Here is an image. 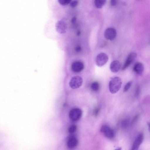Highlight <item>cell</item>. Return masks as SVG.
I'll return each mask as SVG.
<instances>
[{
	"mask_svg": "<svg viewBox=\"0 0 150 150\" xmlns=\"http://www.w3.org/2000/svg\"><path fill=\"white\" fill-rule=\"evenodd\" d=\"M71 0H58L59 4L62 6H66L69 4Z\"/></svg>",
	"mask_w": 150,
	"mask_h": 150,
	"instance_id": "ac0fdd59",
	"label": "cell"
},
{
	"mask_svg": "<svg viewBox=\"0 0 150 150\" xmlns=\"http://www.w3.org/2000/svg\"><path fill=\"white\" fill-rule=\"evenodd\" d=\"M137 56L136 53L134 52L130 54L123 65L122 70H125L135 60Z\"/></svg>",
	"mask_w": 150,
	"mask_h": 150,
	"instance_id": "30bf717a",
	"label": "cell"
},
{
	"mask_svg": "<svg viewBox=\"0 0 150 150\" xmlns=\"http://www.w3.org/2000/svg\"><path fill=\"white\" fill-rule=\"evenodd\" d=\"M108 59V55L104 53L101 52L98 54L96 57V64L98 67H102L106 64Z\"/></svg>",
	"mask_w": 150,
	"mask_h": 150,
	"instance_id": "3957f363",
	"label": "cell"
},
{
	"mask_svg": "<svg viewBox=\"0 0 150 150\" xmlns=\"http://www.w3.org/2000/svg\"><path fill=\"white\" fill-rule=\"evenodd\" d=\"M122 84L121 79L118 77H115L110 81L109 88L110 92L112 94L117 92L120 89Z\"/></svg>",
	"mask_w": 150,
	"mask_h": 150,
	"instance_id": "6da1fadb",
	"label": "cell"
},
{
	"mask_svg": "<svg viewBox=\"0 0 150 150\" xmlns=\"http://www.w3.org/2000/svg\"><path fill=\"white\" fill-rule=\"evenodd\" d=\"M77 129V127L75 125H72L69 126L68 129L69 133L73 134L75 133Z\"/></svg>",
	"mask_w": 150,
	"mask_h": 150,
	"instance_id": "2e32d148",
	"label": "cell"
},
{
	"mask_svg": "<svg viewBox=\"0 0 150 150\" xmlns=\"http://www.w3.org/2000/svg\"><path fill=\"white\" fill-rule=\"evenodd\" d=\"M129 124V121L127 119H125L122 121L121 123V126L124 128L127 127Z\"/></svg>",
	"mask_w": 150,
	"mask_h": 150,
	"instance_id": "d6986e66",
	"label": "cell"
},
{
	"mask_svg": "<svg viewBox=\"0 0 150 150\" xmlns=\"http://www.w3.org/2000/svg\"><path fill=\"white\" fill-rule=\"evenodd\" d=\"M55 27L58 33L63 34L66 33L67 29V25L65 22L60 20L56 23Z\"/></svg>",
	"mask_w": 150,
	"mask_h": 150,
	"instance_id": "ba28073f",
	"label": "cell"
},
{
	"mask_svg": "<svg viewBox=\"0 0 150 150\" xmlns=\"http://www.w3.org/2000/svg\"><path fill=\"white\" fill-rule=\"evenodd\" d=\"M105 0H95L94 4L95 6L98 8H101L103 7L106 3Z\"/></svg>",
	"mask_w": 150,
	"mask_h": 150,
	"instance_id": "5bb4252c",
	"label": "cell"
},
{
	"mask_svg": "<svg viewBox=\"0 0 150 150\" xmlns=\"http://www.w3.org/2000/svg\"><path fill=\"white\" fill-rule=\"evenodd\" d=\"M100 131L107 138L112 139L115 136L114 131L108 126L106 125H103L101 127Z\"/></svg>",
	"mask_w": 150,
	"mask_h": 150,
	"instance_id": "5b68a950",
	"label": "cell"
},
{
	"mask_svg": "<svg viewBox=\"0 0 150 150\" xmlns=\"http://www.w3.org/2000/svg\"><path fill=\"white\" fill-rule=\"evenodd\" d=\"M81 50V47L78 46L76 47L75 48V50L77 52H80Z\"/></svg>",
	"mask_w": 150,
	"mask_h": 150,
	"instance_id": "cb8c5ba5",
	"label": "cell"
},
{
	"mask_svg": "<svg viewBox=\"0 0 150 150\" xmlns=\"http://www.w3.org/2000/svg\"><path fill=\"white\" fill-rule=\"evenodd\" d=\"M76 21V18L75 17H74L72 19L71 22L72 23H74Z\"/></svg>",
	"mask_w": 150,
	"mask_h": 150,
	"instance_id": "d4e9b609",
	"label": "cell"
},
{
	"mask_svg": "<svg viewBox=\"0 0 150 150\" xmlns=\"http://www.w3.org/2000/svg\"><path fill=\"white\" fill-rule=\"evenodd\" d=\"M122 148L121 147H119L117 149L115 150H121Z\"/></svg>",
	"mask_w": 150,
	"mask_h": 150,
	"instance_id": "484cf974",
	"label": "cell"
},
{
	"mask_svg": "<svg viewBox=\"0 0 150 150\" xmlns=\"http://www.w3.org/2000/svg\"><path fill=\"white\" fill-rule=\"evenodd\" d=\"M78 141L76 137L73 135H70L67 139L66 144L67 147L70 149H73L77 146Z\"/></svg>",
	"mask_w": 150,
	"mask_h": 150,
	"instance_id": "277c9868",
	"label": "cell"
},
{
	"mask_svg": "<svg viewBox=\"0 0 150 150\" xmlns=\"http://www.w3.org/2000/svg\"><path fill=\"white\" fill-rule=\"evenodd\" d=\"M84 67L83 63L80 61H76L72 64L71 69L75 72H79L82 71Z\"/></svg>",
	"mask_w": 150,
	"mask_h": 150,
	"instance_id": "8fae6325",
	"label": "cell"
},
{
	"mask_svg": "<svg viewBox=\"0 0 150 150\" xmlns=\"http://www.w3.org/2000/svg\"><path fill=\"white\" fill-rule=\"evenodd\" d=\"M143 138L142 133L138 134L134 141L131 150H138L143 141Z\"/></svg>",
	"mask_w": 150,
	"mask_h": 150,
	"instance_id": "9c48e42d",
	"label": "cell"
},
{
	"mask_svg": "<svg viewBox=\"0 0 150 150\" xmlns=\"http://www.w3.org/2000/svg\"><path fill=\"white\" fill-rule=\"evenodd\" d=\"M120 67V62L117 60H115L112 62L110 65V69L112 72L116 73L119 71Z\"/></svg>",
	"mask_w": 150,
	"mask_h": 150,
	"instance_id": "4fadbf2b",
	"label": "cell"
},
{
	"mask_svg": "<svg viewBox=\"0 0 150 150\" xmlns=\"http://www.w3.org/2000/svg\"><path fill=\"white\" fill-rule=\"evenodd\" d=\"M110 4L112 6H115L117 4V1L115 0H112L110 1Z\"/></svg>",
	"mask_w": 150,
	"mask_h": 150,
	"instance_id": "603a6c76",
	"label": "cell"
},
{
	"mask_svg": "<svg viewBox=\"0 0 150 150\" xmlns=\"http://www.w3.org/2000/svg\"><path fill=\"white\" fill-rule=\"evenodd\" d=\"M144 67L143 64L139 62L136 63L133 68L134 71L139 75H142L144 70Z\"/></svg>",
	"mask_w": 150,
	"mask_h": 150,
	"instance_id": "7c38bea8",
	"label": "cell"
},
{
	"mask_svg": "<svg viewBox=\"0 0 150 150\" xmlns=\"http://www.w3.org/2000/svg\"><path fill=\"white\" fill-rule=\"evenodd\" d=\"M78 4L77 0H71L69 3L71 7L74 8L77 6Z\"/></svg>",
	"mask_w": 150,
	"mask_h": 150,
	"instance_id": "ffe728a7",
	"label": "cell"
},
{
	"mask_svg": "<svg viewBox=\"0 0 150 150\" xmlns=\"http://www.w3.org/2000/svg\"><path fill=\"white\" fill-rule=\"evenodd\" d=\"M139 115H135L132 120V124H133L135 123L138 120V118H139Z\"/></svg>",
	"mask_w": 150,
	"mask_h": 150,
	"instance_id": "44dd1931",
	"label": "cell"
},
{
	"mask_svg": "<svg viewBox=\"0 0 150 150\" xmlns=\"http://www.w3.org/2000/svg\"><path fill=\"white\" fill-rule=\"evenodd\" d=\"M132 82L131 81L128 82L125 85L124 89L123 91L126 92L130 88L132 84Z\"/></svg>",
	"mask_w": 150,
	"mask_h": 150,
	"instance_id": "e0dca14e",
	"label": "cell"
},
{
	"mask_svg": "<svg viewBox=\"0 0 150 150\" xmlns=\"http://www.w3.org/2000/svg\"><path fill=\"white\" fill-rule=\"evenodd\" d=\"M100 111V109L99 108H96L94 111V114L95 116H96L98 114Z\"/></svg>",
	"mask_w": 150,
	"mask_h": 150,
	"instance_id": "7402d4cb",
	"label": "cell"
},
{
	"mask_svg": "<svg viewBox=\"0 0 150 150\" xmlns=\"http://www.w3.org/2000/svg\"><path fill=\"white\" fill-rule=\"evenodd\" d=\"M116 31L113 28H108L107 29L104 33V36L105 38L110 40H113L116 36Z\"/></svg>",
	"mask_w": 150,
	"mask_h": 150,
	"instance_id": "52a82bcc",
	"label": "cell"
},
{
	"mask_svg": "<svg viewBox=\"0 0 150 150\" xmlns=\"http://www.w3.org/2000/svg\"><path fill=\"white\" fill-rule=\"evenodd\" d=\"M83 82L82 78L80 76H75L71 79L69 82V85L71 88L76 89L80 87Z\"/></svg>",
	"mask_w": 150,
	"mask_h": 150,
	"instance_id": "8992f818",
	"label": "cell"
},
{
	"mask_svg": "<svg viewBox=\"0 0 150 150\" xmlns=\"http://www.w3.org/2000/svg\"><path fill=\"white\" fill-rule=\"evenodd\" d=\"M82 111L78 108H74L72 109L70 111L69 117L70 120L74 122L79 120L82 115Z\"/></svg>",
	"mask_w": 150,
	"mask_h": 150,
	"instance_id": "7a4b0ae2",
	"label": "cell"
},
{
	"mask_svg": "<svg viewBox=\"0 0 150 150\" xmlns=\"http://www.w3.org/2000/svg\"><path fill=\"white\" fill-rule=\"evenodd\" d=\"M91 88L93 91L95 92L98 91L100 88L99 84L97 82H94L91 84Z\"/></svg>",
	"mask_w": 150,
	"mask_h": 150,
	"instance_id": "9a60e30c",
	"label": "cell"
}]
</instances>
